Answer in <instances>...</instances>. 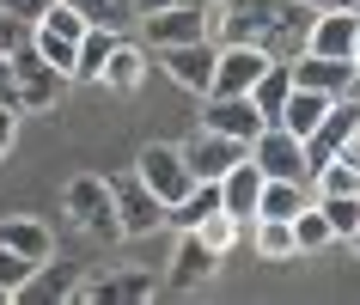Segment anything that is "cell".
Masks as SVG:
<instances>
[{
  "label": "cell",
  "instance_id": "34",
  "mask_svg": "<svg viewBox=\"0 0 360 305\" xmlns=\"http://www.w3.org/2000/svg\"><path fill=\"white\" fill-rule=\"evenodd\" d=\"M348 67H354V79H360V37H354V49H348Z\"/></svg>",
  "mask_w": 360,
  "mask_h": 305
},
{
  "label": "cell",
  "instance_id": "7",
  "mask_svg": "<svg viewBox=\"0 0 360 305\" xmlns=\"http://www.w3.org/2000/svg\"><path fill=\"white\" fill-rule=\"evenodd\" d=\"M134 177H141V183H147L153 195H159V202H184V195H190V165H184V152L177 147H165V141H153V147H141V159H134Z\"/></svg>",
  "mask_w": 360,
  "mask_h": 305
},
{
  "label": "cell",
  "instance_id": "9",
  "mask_svg": "<svg viewBox=\"0 0 360 305\" xmlns=\"http://www.w3.org/2000/svg\"><path fill=\"white\" fill-rule=\"evenodd\" d=\"M214 49L220 43L214 37H195V43H171V49H153L159 56V67H165L184 92H208V79H214Z\"/></svg>",
  "mask_w": 360,
  "mask_h": 305
},
{
  "label": "cell",
  "instance_id": "28",
  "mask_svg": "<svg viewBox=\"0 0 360 305\" xmlns=\"http://www.w3.org/2000/svg\"><path fill=\"white\" fill-rule=\"evenodd\" d=\"M311 202H318V214L330 220L336 238H348V232L360 226V195H311Z\"/></svg>",
  "mask_w": 360,
  "mask_h": 305
},
{
  "label": "cell",
  "instance_id": "38",
  "mask_svg": "<svg viewBox=\"0 0 360 305\" xmlns=\"http://www.w3.org/2000/svg\"><path fill=\"white\" fill-rule=\"evenodd\" d=\"M6 299H13V293H6V287H0V305H6Z\"/></svg>",
  "mask_w": 360,
  "mask_h": 305
},
{
  "label": "cell",
  "instance_id": "31",
  "mask_svg": "<svg viewBox=\"0 0 360 305\" xmlns=\"http://www.w3.org/2000/svg\"><path fill=\"white\" fill-rule=\"evenodd\" d=\"M13 129H19V110L0 104V159H6V147H13Z\"/></svg>",
  "mask_w": 360,
  "mask_h": 305
},
{
  "label": "cell",
  "instance_id": "13",
  "mask_svg": "<svg viewBox=\"0 0 360 305\" xmlns=\"http://www.w3.org/2000/svg\"><path fill=\"white\" fill-rule=\"evenodd\" d=\"M202 129H214V134H232V141H257V129H263V116H257V104H250L245 92L238 98H214L208 92V104H202Z\"/></svg>",
  "mask_w": 360,
  "mask_h": 305
},
{
  "label": "cell",
  "instance_id": "11",
  "mask_svg": "<svg viewBox=\"0 0 360 305\" xmlns=\"http://www.w3.org/2000/svg\"><path fill=\"white\" fill-rule=\"evenodd\" d=\"M184 165H190V177H220L226 171V165H238V159H245V141H232V134H214V129H195L190 141H184Z\"/></svg>",
  "mask_w": 360,
  "mask_h": 305
},
{
  "label": "cell",
  "instance_id": "19",
  "mask_svg": "<svg viewBox=\"0 0 360 305\" xmlns=\"http://www.w3.org/2000/svg\"><path fill=\"white\" fill-rule=\"evenodd\" d=\"M287 92H293V74H287V61H269L245 98L257 104V116H263V122H275V116H281V104H287Z\"/></svg>",
  "mask_w": 360,
  "mask_h": 305
},
{
  "label": "cell",
  "instance_id": "2",
  "mask_svg": "<svg viewBox=\"0 0 360 305\" xmlns=\"http://www.w3.org/2000/svg\"><path fill=\"white\" fill-rule=\"evenodd\" d=\"M6 56H13V98H19V110H49V104H61L68 74H61L56 61H43L31 49V37H19Z\"/></svg>",
  "mask_w": 360,
  "mask_h": 305
},
{
  "label": "cell",
  "instance_id": "18",
  "mask_svg": "<svg viewBox=\"0 0 360 305\" xmlns=\"http://www.w3.org/2000/svg\"><path fill=\"white\" fill-rule=\"evenodd\" d=\"M305 202H311V183H300V177H263L257 214H263V220H293Z\"/></svg>",
  "mask_w": 360,
  "mask_h": 305
},
{
  "label": "cell",
  "instance_id": "35",
  "mask_svg": "<svg viewBox=\"0 0 360 305\" xmlns=\"http://www.w3.org/2000/svg\"><path fill=\"white\" fill-rule=\"evenodd\" d=\"M348 245H354V257H360V226H354V232H348Z\"/></svg>",
  "mask_w": 360,
  "mask_h": 305
},
{
  "label": "cell",
  "instance_id": "12",
  "mask_svg": "<svg viewBox=\"0 0 360 305\" xmlns=\"http://www.w3.org/2000/svg\"><path fill=\"white\" fill-rule=\"evenodd\" d=\"M354 37H360V19L348 6H318V13H311V31H305V49H311V56H342L348 61Z\"/></svg>",
  "mask_w": 360,
  "mask_h": 305
},
{
  "label": "cell",
  "instance_id": "16",
  "mask_svg": "<svg viewBox=\"0 0 360 305\" xmlns=\"http://www.w3.org/2000/svg\"><path fill=\"white\" fill-rule=\"evenodd\" d=\"M0 245L19 250V257H31L37 268L56 257V238H49V226H43L37 214H6V220H0Z\"/></svg>",
  "mask_w": 360,
  "mask_h": 305
},
{
  "label": "cell",
  "instance_id": "6",
  "mask_svg": "<svg viewBox=\"0 0 360 305\" xmlns=\"http://www.w3.org/2000/svg\"><path fill=\"white\" fill-rule=\"evenodd\" d=\"M195 37H214L208 6H159V13H141V43L147 49H171V43H195Z\"/></svg>",
  "mask_w": 360,
  "mask_h": 305
},
{
  "label": "cell",
  "instance_id": "36",
  "mask_svg": "<svg viewBox=\"0 0 360 305\" xmlns=\"http://www.w3.org/2000/svg\"><path fill=\"white\" fill-rule=\"evenodd\" d=\"M311 6H348V0H311Z\"/></svg>",
  "mask_w": 360,
  "mask_h": 305
},
{
  "label": "cell",
  "instance_id": "8",
  "mask_svg": "<svg viewBox=\"0 0 360 305\" xmlns=\"http://www.w3.org/2000/svg\"><path fill=\"white\" fill-rule=\"evenodd\" d=\"M269 67V56L263 49H250V43H220L214 49V79H208V92L214 98H238V92H250L257 86V74ZM202 92V98H208Z\"/></svg>",
  "mask_w": 360,
  "mask_h": 305
},
{
  "label": "cell",
  "instance_id": "22",
  "mask_svg": "<svg viewBox=\"0 0 360 305\" xmlns=\"http://www.w3.org/2000/svg\"><path fill=\"white\" fill-rule=\"evenodd\" d=\"M323 110H330V98H323V92H305V86H293L275 122H281V129H293V134H300V141H305V134H311V129H318V122H323Z\"/></svg>",
  "mask_w": 360,
  "mask_h": 305
},
{
  "label": "cell",
  "instance_id": "37",
  "mask_svg": "<svg viewBox=\"0 0 360 305\" xmlns=\"http://www.w3.org/2000/svg\"><path fill=\"white\" fill-rule=\"evenodd\" d=\"M348 13H354V19H360V0H348Z\"/></svg>",
  "mask_w": 360,
  "mask_h": 305
},
{
  "label": "cell",
  "instance_id": "4",
  "mask_svg": "<svg viewBox=\"0 0 360 305\" xmlns=\"http://www.w3.org/2000/svg\"><path fill=\"white\" fill-rule=\"evenodd\" d=\"M61 208L74 220L79 232H92V238H116V195H110V177H74L68 195H61Z\"/></svg>",
  "mask_w": 360,
  "mask_h": 305
},
{
  "label": "cell",
  "instance_id": "39",
  "mask_svg": "<svg viewBox=\"0 0 360 305\" xmlns=\"http://www.w3.org/2000/svg\"><path fill=\"white\" fill-rule=\"evenodd\" d=\"M208 6H220V0H208Z\"/></svg>",
  "mask_w": 360,
  "mask_h": 305
},
{
  "label": "cell",
  "instance_id": "21",
  "mask_svg": "<svg viewBox=\"0 0 360 305\" xmlns=\"http://www.w3.org/2000/svg\"><path fill=\"white\" fill-rule=\"evenodd\" d=\"M195 238H202V245L214 250V257H226V250H238L245 245V232H250V220H238V214H226V208H214L208 220H195Z\"/></svg>",
  "mask_w": 360,
  "mask_h": 305
},
{
  "label": "cell",
  "instance_id": "24",
  "mask_svg": "<svg viewBox=\"0 0 360 305\" xmlns=\"http://www.w3.org/2000/svg\"><path fill=\"white\" fill-rule=\"evenodd\" d=\"M122 37V31H104V25H86V37H79L74 49V79H98V67H104V56H110V43Z\"/></svg>",
  "mask_w": 360,
  "mask_h": 305
},
{
  "label": "cell",
  "instance_id": "3",
  "mask_svg": "<svg viewBox=\"0 0 360 305\" xmlns=\"http://www.w3.org/2000/svg\"><path fill=\"white\" fill-rule=\"evenodd\" d=\"M110 195H116V238H153V232H165V202L134 171L110 177Z\"/></svg>",
  "mask_w": 360,
  "mask_h": 305
},
{
  "label": "cell",
  "instance_id": "14",
  "mask_svg": "<svg viewBox=\"0 0 360 305\" xmlns=\"http://www.w3.org/2000/svg\"><path fill=\"white\" fill-rule=\"evenodd\" d=\"M220 183V208L238 214V220H257V195H263V171H257V159H238V165H226V171L214 177Z\"/></svg>",
  "mask_w": 360,
  "mask_h": 305
},
{
  "label": "cell",
  "instance_id": "23",
  "mask_svg": "<svg viewBox=\"0 0 360 305\" xmlns=\"http://www.w3.org/2000/svg\"><path fill=\"white\" fill-rule=\"evenodd\" d=\"M159 287H153V275H110V281H79V299H98V305H122V299H153Z\"/></svg>",
  "mask_w": 360,
  "mask_h": 305
},
{
  "label": "cell",
  "instance_id": "17",
  "mask_svg": "<svg viewBox=\"0 0 360 305\" xmlns=\"http://www.w3.org/2000/svg\"><path fill=\"white\" fill-rule=\"evenodd\" d=\"M214 268H220V257H214L195 232H184V238H177V257H171V287H177V293H190V287L208 281Z\"/></svg>",
  "mask_w": 360,
  "mask_h": 305
},
{
  "label": "cell",
  "instance_id": "20",
  "mask_svg": "<svg viewBox=\"0 0 360 305\" xmlns=\"http://www.w3.org/2000/svg\"><path fill=\"white\" fill-rule=\"evenodd\" d=\"M245 238L257 245L263 263H287V257H300V245H293V220H263V214H257Z\"/></svg>",
  "mask_w": 360,
  "mask_h": 305
},
{
  "label": "cell",
  "instance_id": "30",
  "mask_svg": "<svg viewBox=\"0 0 360 305\" xmlns=\"http://www.w3.org/2000/svg\"><path fill=\"white\" fill-rule=\"evenodd\" d=\"M43 6H49V0H0V13H13L19 25H31V19L43 13Z\"/></svg>",
  "mask_w": 360,
  "mask_h": 305
},
{
  "label": "cell",
  "instance_id": "25",
  "mask_svg": "<svg viewBox=\"0 0 360 305\" xmlns=\"http://www.w3.org/2000/svg\"><path fill=\"white\" fill-rule=\"evenodd\" d=\"M311 195H360V165L348 159H323L311 171Z\"/></svg>",
  "mask_w": 360,
  "mask_h": 305
},
{
  "label": "cell",
  "instance_id": "1",
  "mask_svg": "<svg viewBox=\"0 0 360 305\" xmlns=\"http://www.w3.org/2000/svg\"><path fill=\"white\" fill-rule=\"evenodd\" d=\"M214 31L220 43H250L269 61H293L311 31V0H220Z\"/></svg>",
  "mask_w": 360,
  "mask_h": 305
},
{
  "label": "cell",
  "instance_id": "26",
  "mask_svg": "<svg viewBox=\"0 0 360 305\" xmlns=\"http://www.w3.org/2000/svg\"><path fill=\"white\" fill-rule=\"evenodd\" d=\"M293 245H300V257H311V250L336 245V232H330V220L318 214V202H305L300 214H293Z\"/></svg>",
  "mask_w": 360,
  "mask_h": 305
},
{
  "label": "cell",
  "instance_id": "32",
  "mask_svg": "<svg viewBox=\"0 0 360 305\" xmlns=\"http://www.w3.org/2000/svg\"><path fill=\"white\" fill-rule=\"evenodd\" d=\"M0 104L19 110V98H13V56H6V49H0Z\"/></svg>",
  "mask_w": 360,
  "mask_h": 305
},
{
  "label": "cell",
  "instance_id": "33",
  "mask_svg": "<svg viewBox=\"0 0 360 305\" xmlns=\"http://www.w3.org/2000/svg\"><path fill=\"white\" fill-rule=\"evenodd\" d=\"M159 6H208V0H134V19L141 13H159Z\"/></svg>",
  "mask_w": 360,
  "mask_h": 305
},
{
  "label": "cell",
  "instance_id": "15",
  "mask_svg": "<svg viewBox=\"0 0 360 305\" xmlns=\"http://www.w3.org/2000/svg\"><path fill=\"white\" fill-rule=\"evenodd\" d=\"M98 79L110 86V92H141V79H147V43H129V37H116L110 43V56H104V67H98Z\"/></svg>",
  "mask_w": 360,
  "mask_h": 305
},
{
  "label": "cell",
  "instance_id": "10",
  "mask_svg": "<svg viewBox=\"0 0 360 305\" xmlns=\"http://www.w3.org/2000/svg\"><path fill=\"white\" fill-rule=\"evenodd\" d=\"M287 74H293V86L323 92V98H342V92H354V86H360L354 67H348L342 56H311V49H300V56L287 61Z\"/></svg>",
  "mask_w": 360,
  "mask_h": 305
},
{
  "label": "cell",
  "instance_id": "27",
  "mask_svg": "<svg viewBox=\"0 0 360 305\" xmlns=\"http://www.w3.org/2000/svg\"><path fill=\"white\" fill-rule=\"evenodd\" d=\"M68 6H79V19L104 25V31H129L134 25V0H68Z\"/></svg>",
  "mask_w": 360,
  "mask_h": 305
},
{
  "label": "cell",
  "instance_id": "5",
  "mask_svg": "<svg viewBox=\"0 0 360 305\" xmlns=\"http://www.w3.org/2000/svg\"><path fill=\"white\" fill-rule=\"evenodd\" d=\"M250 159H257V171H263V177H300V183H311L305 141H300L293 129H281V122H263V129H257V141H250Z\"/></svg>",
  "mask_w": 360,
  "mask_h": 305
},
{
  "label": "cell",
  "instance_id": "29",
  "mask_svg": "<svg viewBox=\"0 0 360 305\" xmlns=\"http://www.w3.org/2000/svg\"><path fill=\"white\" fill-rule=\"evenodd\" d=\"M31 281H37V263H31V257H19V250H6V245H0V287H6V293L19 299V293H25Z\"/></svg>",
  "mask_w": 360,
  "mask_h": 305
}]
</instances>
